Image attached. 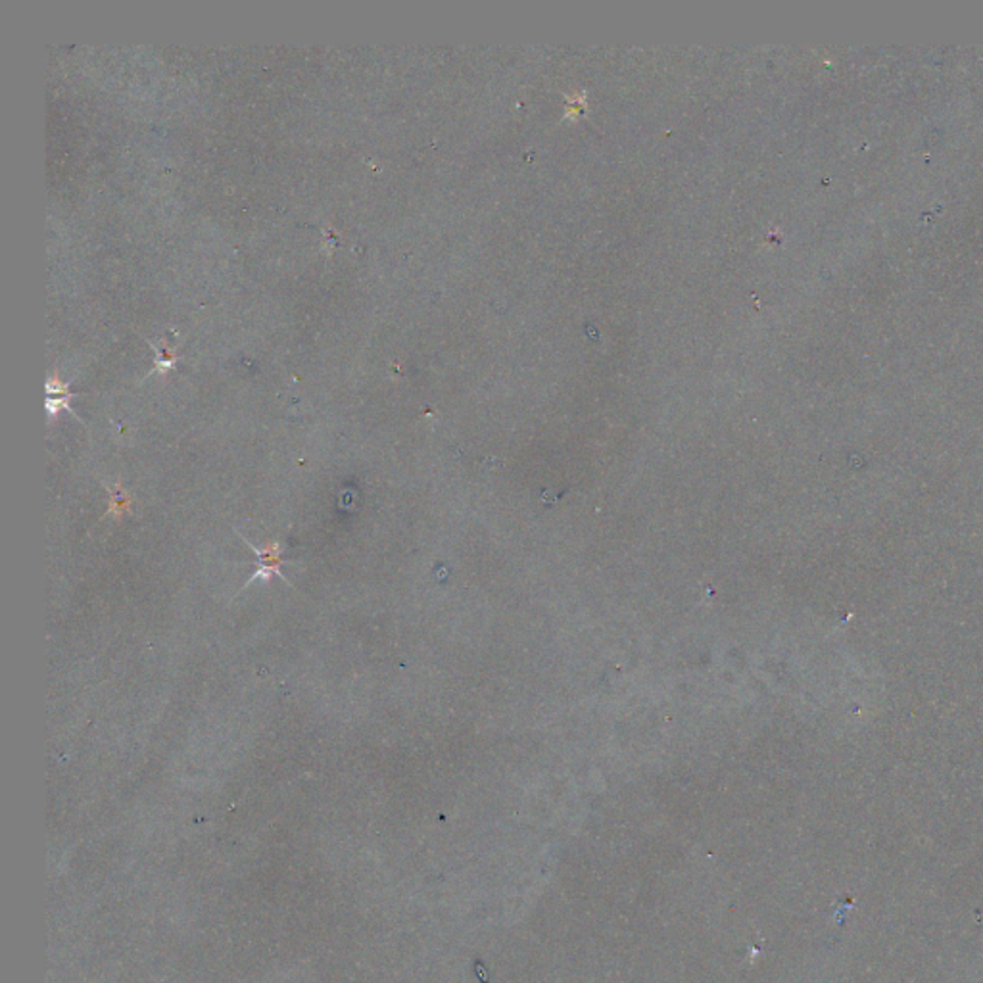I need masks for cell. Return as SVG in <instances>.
<instances>
[{
	"mask_svg": "<svg viewBox=\"0 0 983 983\" xmlns=\"http://www.w3.org/2000/svg\"><path fill=\"white\" fill-rule=\"evenodd\" d=\"M244 540V543L248 545L250 550H252L256 555H258V571L254 572V576L250 581H246L244 588L246 586H252L256 581H261V582H269L273 576H279V579H283L288 586H292V582L287 581V576H283V572H280V567L285 565V559H283V545L273 542L269 545H265V548H258V545L250 543L244 536H241Z\"/></svg>",
	"mask_w": 983,
	"mask_h": 983,
	"instance_id": "cell-1",
	"label": "cell"
},
{
	"mask_svg": "<svg viewBox=\"0 0 983 983\" xmlns=\"http://www.w3.org/2000/svg\"><path fill=\"white\" fill-rule=\"evenodd\" d=\"M129 509H131V497L123 490V487L110 488V509H108L106 515H123Z\"/></svg>",
	"mask_w": 983,
	"mask_h": 983,
	"instance_id": "cell-2",
	"label": "cell"
}]
</instances>
